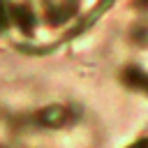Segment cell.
<instances>
[{
    "label": "cell",
    "mask_w": 148,
    "mask_h": 148,
    "mask_svg": "<svg viewBox=\"0 0 148 148\" xmlns=\"http://www.w3.org/2000/svg\"><path fill=\"white\" fill-rule=\"evenodd\" d=\"M5 23H7V12H5V7L0 5V28H5Z\"/></svg>",
    "instance_id": "6da1fadb"
}]
</instances>
